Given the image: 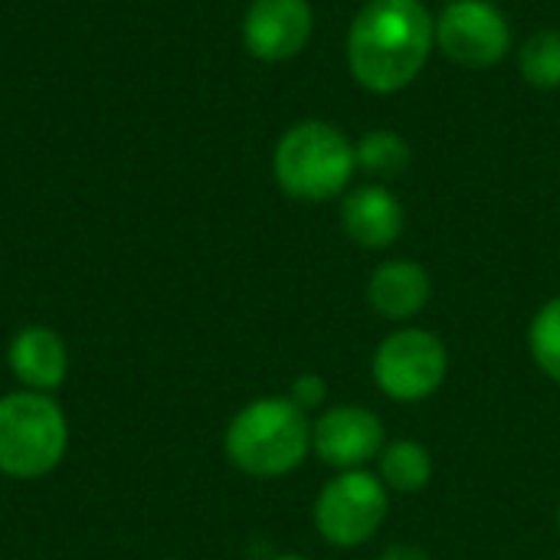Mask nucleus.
Masks as SVG:
<instances>
[{
    "label": "nucleus",
    "instance_id": "nucleus-10",
    "mask_svg": "<svg viewBox=\"0 0 560 560\" xmlns=\"http://www.w3.org/2000/svg\"><path fill=\"white\" fill-rule=\"evenodd\" d=\"M338 220L351 243H358L361 249H374V253L394 246L407 226L404 203L384 184H364V187L348 190L341 197Z\"/></svg>",
    "mask_w": 560,
    "mask_h": 560
},
{
    "label": "nucleus",
    "instance_id": "nucleus-3",
    "mask_svg": "<svg viewBox=\"0 0 560 560\" xmlns=\"http://www.w3.org/2000/svg\"><path fill=\"white\" fill-rule=\"evenodd\" d=\"M358 171L354 141L331 121L305 118L282 131L272 151V174L282 194L305 203H325L348 194Z\"/></svg>",
    "mask_w": 560,
    "mask_h": 560
},
{
    "label": "nucleus",
    "instance_id": "nucleus-2",
    "mask_svg": "<svg viewBox=\"0 0 560 560\" xmlns=\"http://www.w3.org/2000/svg\"><path fill=\"white\" fill-rule=\"evenodd\" d=\"M223 450L240 472L279 479L295 472L312 453V420L289 397H259L230 420Z\"/></svg>",
    "mask_w": 560,
    "mask_h": 560
},
{
    "label": "nucleus",
    "instance_id": "nucleus-8",
    "mask_svg": "<svg viewBox=\"0 0 560 560\" xmlns=\"http://www.w3.org/2000/svg\"><path fill=\"white\" fill-rule=\"evenodd\" d=\"M384 446V420L361 404H335L312 420V453L338 472L364 469Z\"/></svg>",
    "mask_w": 560,
    "mask_h": 560
},
{
    "label": "nucleus",
    "instance_id": "nucleus-12",
    "mask_svg": "<svg viewBox=\"0 0 560 560\" xmlns=\"http://www.w3.org/2000/svg\"><path fill=\"white\" fill-rule=\"evenodd\" d=\"M13 377L36 394H49L66 381L69 371V351L66 341L43 325H26L13 335L7 351Z\"/></svg>",
    "mask_w": 560,
    "mask_h": 560
},
{
    "label": "nucleus",
    "instance_id": "nucleus-17",
    "mask_svg": "<svg viewBox=\"0 0 560 560\" xmlns=\"http://www.w3.org/2000/svg\"><path fill=\"white\" fill-rule=\"evenodd\" d=\"M325 397H328V384H325L318 374H302V377H295V384H292V390H289V400L299 404L305 413L315 410V407H322Z\"/></svg>",
    "mask_w": 560,
    "mask_h": 560
},
{
    "label": "nucleus",
    "instance_id": "nucleus-7",
    "mask_svg": "<svg viewBox=\"0 0 560 560\" xmlns=\"http://www.w3.org/2000/svg\"><path fill=\"white\" fill-rule=\"evenodd\" d=\"M436 46L463 69H492L512 49V26L492 0H450L436 16Z\"/></svg>",
    "mask_w": 560,
    "mask_h": 560
},
{
    "label": "nucleus",
    "instance_id": "nucleus-6",
    "mask_svg": "<svg viewBox=\"0 0 560 560\" xmlns=\"http://www.w3.org/2000/svg\"><path fill=\"white\" fill-rule=\"evenodd\" d=\"M450 374V351L440 335L427 328L390 331L371 361L377 390L397 404H420L433 397Z\"/></svg>",
    "mask_w": 560,
    "mask_h": 560
},
{
    "label": "nucleus",
    "instance_id": "nucleus-18",
    "mask_svg": "<svg viewBox=\"0 0 560 560\" xmlns=\"http://www.w3.org/2000/svg\"><path fill=\"white\" fill-rule=\"evenodd\" d=\"M272 560H308V558H302V555H279V558H272Z\"/></svg>",
    "mask_w": 560,
    "mask_h": 560
},
{
    "label": "nucleus",
    "instance_id": "nucleus-15",
    "mask_svg": "<svg viewBox=\"0 0 560 560\" xmlns=\"http://www.w3.org/2000/svg\"><path fill=\"white\" fill-rule=\"evenodd\" d=\"M518 72L535 89H560V30H538L522 43Z\"/></svg>",
    "mask_w": 560,
    "mask_h": 560
},
{
    "label": "nucleus",
    "instance_id": "nucleus-1",
    "mask_svg": "<svg viewBox=\"0 0 560 560\" xmlns=\"http://www.w3.org/2000/svg\"><path fill=\"white\" fill-rule=\"evenodd\" d=\"M436 46V16L420 0H368L348 30V69L374 95L404 92Z\"/></svg>",
    "mask_w": 560,
    "mask_h": 560
},
{
    "label": "nucleus",
    "instance_id": "nucleus-13",
    "mask_svg": "<svg viewBox=\"0 0 560 560\" xmlns=\"http://www.w3.org/2000/svg\"><path fill=\"white\" fill-rule=\"evenodd\" d=\"M377 476L387 486V492H423L433 479V456L417 440H394L377 456Z\"/></svg>",
    "mask_w": 560,
    "mask_h": 560
},
{
    "label": "nucleus",
    "instance_id": "nucleus-9",
    "mask_svg": "<svg viewBox=\"0 0 560 560\" xmlns=\"http://www.w3.org/2000/svg\"><path fill=\"white\" fill-rule=\"evenodd\" d=\"M315 30V10L308 0H253L243 16V46L253 59L289 62L295 59Z\"/></svg>",
    "mask_w": 560,
    "mask_h": 560
},
{
    "label": "nucleus",
    "instance_id": "nucleus-16",
    "mask_svg": "<svg viewBox=\"0 0 560 560\" xmlns=\"http://www.w3.org/2000/svg\"><path fill=\"white\" fill-rule=\"evenodd\" d=\"M528 351H532V361L555 381L560 384V295L548 299L532 325H528Z\"/></svg>",
    "mask_w": 560,
    "mask_h": 560
},
{
    "label": "nucleus",
    "instance_id": "nucleus-11",
    "mask_svg": "<svg viewBox=\"0 0 560 560\" xmlns=\"http://www.w3.org/2000/svg\"><path fill=\"white\" fill-rule=\"evenodd\" d=\"M368 305L387 322L417 318L433 299V279L417 259H387L368 279Z\"/></svg>",
    "mask_w": 560,
    "mask_h": 560
},
{
    "label": "nucleus",
    "instance_id": "nucleus-14",
    "mask_svg": "<svg viewBox=\"0 0 560 560\" xmlns=\"http://www.w3.org/2000/svg\"><path fill=\"white\" fill-rule=\"evenodd\" d=\"M354 158H358V171H364L377 180H390L407 171L410 144L404 135H397L390 128H374L361 141H354Z\"/></svg>",
    "mask_w": 560,
    "mask_h": 560
},
{
    "label": "nucleus",
    "instance_id": "nucleus-19",
    "mask_svg": "<svg viewBox=\"0 0 560 560\" xmlns=\"http://www.w3.org/2000/svg\"><path fill=\"white\" fill-rule=\"evenodd\" d=\"M558 532H560V505H558Z\"/></svg>",
    "mask_w": 560,
    "mask_h": 560
},
{
    "label": "nucleus",
    "instance_id": "nucleus-5",
    "mask_svg": "<svg viewBox=\"0 0 560 560\" xmlns=\"http://www.w3.org/2000/svg\"><path fill=\"white\" fill-rule=\"evenodd\" d=\"M390 512V492L377 472L348 469L322 486L312 518L315 532L335 548H361L368 545Z\"/></svg>",
    "mask_w": 560,
    "mask_h": 560
},
{
    "label": "nucleus",
    "instance_id": "nucleus-4",
    "mask_svg": "<svg viewBox=\"0 0 560 560\" xmlns=\"http://www.w3.org/2000/svg\"><path fill=\"white\" fill-rule=\"evenodd\" d=\"M69 446V423L59 404L36 390L0 397V472L10 479L49 476Z\"/></svg>",
    "mask_w": 560,
    "mask_h": 560
}]
</instances>
